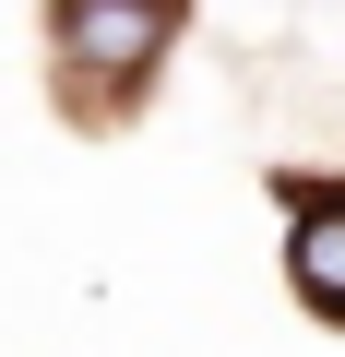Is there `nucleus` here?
<instances>
[{
  "instance_id": "obj_1",
  "label": "nucleus",
  "mask_w": 345,
  "mask_h": 357,
  "mask_svg": "<svg viewBox=\"0 0 345 357\" xmlns=\"http://www.w3.org/2000/svg\"><path fill=\"white\" fill-rule=\"evenodd\" d=\"M179 24H191V0H48V72H60V96L84 119L95 107H131L167 72Z\"/></svg>"
},
{
  "instance_id": "obj_2",
  "label": "nucleus",
  "mask_w": 345,
  "mask_h": 357,
  "mask_svg": "<svg viewBox=\"0 0 345 357\" xmlns=\"http://www.w3.org/2000/svg\"><path fill=\"white\" fill-rule=\"evenodd\" d=\"M286 203V286L309 321L345 333V178H274Z\"/></svg>"
}]
</instances>
